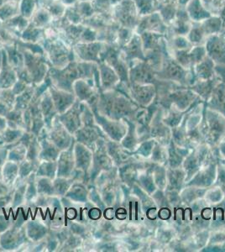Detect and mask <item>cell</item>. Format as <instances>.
<instances>
[{
	"label": "cell",
	"instance_id": "4fadbf2b",
	"mask_svg": "<svg viewBox=\"0 0 225 252\" xmlns=\"http://www.w3.org/2000/svg\"></svg>",
	"mask_w": 225,
	"mask_h": 252
},
{
	"label": "cell",
	"instance_id": "5b68a950",
	"mask_svg": "<svg viewBox=\"0 0 225 252\" xmlns=\"http://www.w3.org/2000/svg\"><path fill=\"white\" fill-rule=\"evenodd\" d=\"M185 8L193 23H200L212 16L201 0H191Z\"/></svg>",
	"mask_w": 225,
	"mask_h": 252
},
{
	"label": "cell",
	"instance_id": "8fae6325",
	"mask_svg": "<svg viewBox=\"0 0 225 252\" xmlns=\"http://www.w3.org/2000/svg\"><path fill=\"white\" fill-rule=\"evenodd\" d=\"M191 0H177V3L178 5L184 6L185 7Z\"/></svg>",
	"mask_w": 225,
	"mask_h": 252
},
{
	"label": "cell",
	"instance_id": "7a4b0ae2",
	"mask_svg": "<svg viewBox=\"0 0 225 252\" xmlns=\"http://www.w3.org/2000/svg\"><path fill=\"white\" fill-rule=\"evenodd\" d=\"M204 46L208 58L219 65H225V28L220 34L208 36Z\"/></svg>",
	"mask_w": 225,
	"mask_h": 252
},
{
	"label": "cell",
	"instance_id": "ba28073f",
	"mask_svg": "<svg viewBox=\"0 0 225 252\" xmlns=\"http://www.w3.org/2000/svg\"><path fill=\"white\" fill-rule=\"evenodd\" d=\"M177 9H178V4L177 2H171L165 4H160L158 12L164 20V22L167 26H170L176 18Z\"/></svg>",
	"mask_w": 225,
	"mask_h": 252
},
{
	"label": "cell",
	"instance_id": "6da1fadb",
	"mask_svg": "<svg viewBox=\"0 0 225 252\" xmlns=\"http://www.w3.org/2000/svg\"><path fill=\"white\" fill-rule=\"evenodd\" d=\"M112 16L120 27L134 31L136 29L140 18L134 0H121L116 5L113 6Z\"/></svg>",
	"mask_w": 225,
	"mask_h": 252
},
{
	"label": "cell",
	"instance_id": "7c38bea8",
	"mask_svg": "<svg viewBox=\"0 0 225 252\" xmlns=\"http://www.w3.org/2000/svg\"><path fill=\"white\" fill-rule=\"evenodd\" d=\"M201 1H202V3H203V4L206 6V7H207L208 4H210V3H211V2L213 1V0H201Z\"/></svg>",
	"mask_w": 225,
	"mask_h": 252
},
{
	"label": "cell",
	"instance_id": "3957f363",
	"mask_svg": "<svg viewBox=\"0 0 225 252\" xmlns=\"http://www.w3.org/2000/svg\"><path fill=\"white\" fill-rule=\"evenodd\" d=\"M167 29L168 26L164 22L159 12H155L151 15L140 17L134 32L139 34L143 32H153L165 35L167 32Z\"/></svg>",
	"mask_w": 225,
	"mask_h": 252
},
{
	"label": "cell",
	"instance_id": "277c9868",
	"mask_svg": "<svg viewBox=\"0 0 225 252\" xmlns=\"http://www.w3.org/2000/svg\"><path fill=\"white\" fill-rule=\"evenodd\" d=\"M121 52L125 56L126 60L140 61L146 60L145 52L143 49L142 40L140 35L134 32L130 40L126 46L121 48Z\"/></svg>",
	"mask_w": 225,
	"mask_h": 252
},
{
	"label": "cell",
	"instance_id": "8992f818",
	"mask_svg": "<svg viewBox=\"0 0 225 252\" xmlns=\"http://www.w3.org/2000/svg\"><path fill=\"white\" fill-rule=\"evenodd\" d=\"M201 25L208 37L214 34H220L225 28L223 20L218 15H212L211 17L201 22Z\"/></svg>",
	"mask_w": 225,
	"mask_h": 252
},
{
	"label": "cell",
	"instance_id": "52a82bcc",
	"mask_svg": "<svg viewBox=\"0 0 225 252\" xmlns=\"http://www.w3.org/2000/svg\"><path fill=\"white\" fill-rule=\"evenodd\" d=\"M188 40L193 46H204L208 36L202 29L201 22L193 23L191 30L187 35Z\"/></svg>",
	"mask_w": 225,
	"mask_h": 252
},
{
	"label": "cell",
	"instance_id": "9c48e42d",
	"mask_svg": "<svg viewBox=\"0 0 225 252\" xmlns=\"http://www.w3.org/2000/svg\"><path fill=\"white\" fill-rule=\"evenodd\" d=\"M195 69L197 76L202 79L211 78L214 72V61L207 56L203 60L195 65Z\"/></svg>",
	"mask_w": 225,
	"mask_h": 252
},
{
	"label": "cell",
	"instance_id": "30bf717a",
	"mask_svg": "<svg viewBox=\"0 0 225 252\" xmlns=\"http://www.w3.org/2000/svg\"><path fill=\"white\" fill-rule=\"evenodd\" d=\"M140 17L158 12L159 3L156 0H134Z\"/></svg>",
	"mask_w": 225,
	"mask_h": 252
}]
</instances>
